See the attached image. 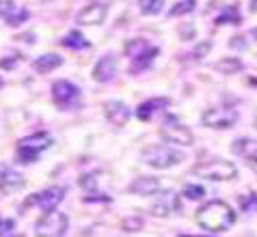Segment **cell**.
Here are the masks:
<instances>
[{"label": "cell", "mask_w": 257, "mask_h": 237, "mask_svg": "<svg viewBox=\"0 0 257 237\" xmlns=\"http://www.w3.org/2000/svg\"><path fill=\"white\" fill-rule=\"evenodd\" d=\"M233 222H235V213L223 200H210L197 211V224L212 233L227 231V228L233 226Z\"/></svg>", "instance_id": "cell-1"}, {"label": "cell", "mask_w": 257, "mask_h": 237, "mask_svg": "<svg viewBox=\"0 0 257 237\" xmlns=\"http://www.w3.org/2000/svg\"><path fill=\"white\" fill-rule=\"evenodd\" d=\"M52 136H50L48 132H37V134H31L26 136V138H22L18 142L16 147V157L20 164H33L37 162L41 153L44 151H48L50 147H52Z\"/></svg>", "instance_id": "cell-2"}, {"label": "cell", "mask_w": 257, "mask_h": 237, "mask_svg": "<svg viewBox=\"0 0 257 237\" xmlns=\"http://www.w3.org/2000/svg\"><path fill=\"white\" fill-rule=\"evenodd\" d=\"M141 160L156 170H164V168H171L175 164L184 162V153L169 145H152V147L143 149Z\"/></svg>", "instance_id": "cell-3"}, {"label": "cell", "mask_w": 257, "mask_h": 237, "mask_svg": "<svg viewBox=\"0 0 257 237\" xmlns=\"http://www.w3.org/2000/svg\"><path fill=\"white\" fill-rule=\"evenodd\" d=\"M192 175L201 179H210V181H231V179L238 177V168L229 160L214 157V160H205L201 164H197L192 168Z\"/></svg>", "instance_id": "cell-4"}, {"label": "cell", "mask_w": 257, "mask_h": 237, "mask_svg": "<svg viewBox=\"0 0 257 237\" xmlns=\"http://www.w3.org/2000/svg\"><path fill=\"white\" fill-rule=\"evenodd\" d=\"M69 220L63 211H46L35 224V235L37 237H65Z\"/></svg>", "instance_id": "cell-5"}, {"label": "cell", "mask_w": 257, "mask_h": 237, "mask_svg": "<svg viewBox=\"0 0 257 237\" xmlns=\"http://www.w3.org/2000/svg\"><path fill=\"white\" fill-rule=\"evenodd\" d=\"M160 136L167 142H173V145H180V147H190L192 145V132L182 123L177 117L169 114L167 119L162 121V127H160Z\"/></svg>", "instance_id": "cell-6"}, {"label": "cell", "mask_w": 257, "mask_h": 237, "mask_svg": "<svg viewBox=\"0 0 257 237\" xmlns=\"http://www.w3.org/2000/svg\"><path fill=\"white\" fill-rule=\"evenodd\" d=\"M238 121V112L233 108H210L201 114V123L212 129H229Z\"/></svg>", "instance_id": "cell-7"}, {"label": "cell", "mask_w": 257, "mask_h": 237, "mask_svg": "<svg viewBox=\"0 0 257 237\" xmlns=\"http://www.w3.org/2000/svg\"><path fill=\"white\" fill-rule=\"evenodd\" d=\"M52 99L59 108L67 110V108H71L80 99V89L69 80H56L52 84Z\"/></svg>", "instance_id": "cell-8"}, {"label": "cell", "mask_w": 257, "mask_h": 237, "mask_svg": "<svg viewBox=\"0 0 257 237\" xmlns=\"http://www.w3.org/2000/svg\"><path fill=\"white\" fill-rule=\"evenodd\" d=\"M63 198H65V188L52 185V188H46L39 194H35L33 198H28V205H37L41 211H52V209H56V205H59Z\"/></svg>", "instance_id": "cell-9"}, {"label": "cell", "mask_w": 257, "mask_h": 237, "mask_svg": "<svg viewBox=\"0 0 257 237\" xmlns=\"http://www.w3.org/2000/svg\"><path fill=\"white\" fill-rule=\"evenodd\" d=\"M106 16H108V7L102 5V3H95V5H89L76 16V22L80 26H99L104 24Z\"/></svg>", "instance_id": "cell-10"}, {"label": "cell", "mask_w": 257, "mask_h": 237, "mask_svg": "<svg viewBox=\"0 0 257 237\" xmlns=\"http://www.w3.org/2000/svg\"><path fill=\"white\" fill-rule=\"evenodd\" d=\"M104 114H106V119L110 121L112 125H125L127 121H130V108H127L123 102H119V99H110V102H106L104 106Z\"/></svg>", "instance_id": "cell-11"}, {"label": "cell", "mask_w": 257, "mask_h": 237, "mask_svg": "<svg viewBox=\"0 0 257 237\" xmlns=\"http://www.w3.org/2000/svg\"><path fill=\"white\" fill-rule=\"evenodd\" d=\"M115 74H117V59L112 54H106L104 59H99L95 63V67H93V80L102 82V84L110 82L112 78H115Z\"/></svg>", "instance_id": "cell-12"}, {"label": "cell", "mask_w": 257, "mask_h": 237, "mask_svg": "<svg viewBox=\"0 0 257 237\" xmlns=\"http://www.w3.org/2000/svg\"><path fill=\"white\" fill-rule=\"evenodd\" d=\"M3 20L7 26H20L28 20V11L13 0H3Z\"/></svg>", "instance_id": "cell-13"}, {"label": "cell", "mask_w": 257, "mask_h": 237, "mask_svg": "<svg viewBox=\"0 0 257 237\" xmlns=\"http://www.w3.org/2000/svg\"><path fill=\"white\" fill-rule=\"evenodd\" d=\"M160 192V181L156 177H137L130 183V194H139V196H154Z\"/></svg>", "instance_id": "cell-14"}, {"label": "cell", "mask_w": 257, "mask_h": 237, "mask_svg": "<svg viewBox=\"0 0 257 237\" xmlns=\"http://www.w3.org/2000/svg\"><path fill=\"white\" fill-rule=\"evenodd\" d=\"M177 209V196L173 192H158L156 196V203L152 205V213L160 215V218H167V215Z\"/></svg>", "instance_id": "cell-15"}, {"label": "cell", "mask_w": 257, "mask_h": 237, "mask_svg": "<svg viewBox=\"0 0 257 237\" xmlns=\"http://www.w3.org/2000/svg\"><path fill=\"white\" fill-rule=\"evenodd\" d=\"M233 153L242 155L244 160L257 168V142L253 138H238L233 140Z\"/></svg>", "instance_id": "cell-16"}, {"label": "cell", "mask_w": 257, "mask_h": 237, "mask_svg": "<svg viewBox=\"0 0 257 237\" xmlns=\"http://www.w3.org/2000/svg\"><path fill=\"white\" fill-rule=\"evenodd\" d=\"M164 108H169V99H167V97H154V99H147V102H143V104L137 108V117H139L141 121H149L156 112L164 110Z\"/></svg>", "instance_id": "cell-17"}, {"label": "cell", "mask_w": 257, "mask_h": 237, "mask_svg": "<svg viewBox=\"0 0 257 237\" xmlns=\"http://www.w3.org/2000/svg\"><path fill=\"white\" fill-rule=\"evenodd\" d=\"M0 183H3V192L9 194L13 190L22 188V185H24V177L20 175V172H16L13 168H9V166H3V170H0Z\"/></svg>", "instance_id": "cell-18"}, {"label": "cell", "mask_w": 257, "mask_h": 237, "mask_svg": "<svg viewBox=\"0 0 257 237\" xmlns=\"http://www.w3.org/2000/svg\"><path fill=\"white\" fill-rule=\"evenodd\" d=\"M63 65V59L59 54H54V52H46V54H41L37 56V61L33 63V67L39 71V74H48V71H52L56 67H61Z\"/></svg>", "instance_id": "cell-19"}, {"label": "cell", "mask_w": 257, "mask_h": 237, "mask_svg": "<svg viewBox=\"0 0 257 237\" xmlns=\"http://www.w3.org/2000/svg\"><path fill=\"white\" fill-rule=\"evenodd\" d=\"M156 56H158V48H147L145 52L137 56V59H132V67H130V71H132L134 76H137L139 71L147 69L149 65L154 63V59H156Z\"/></svg>", "instance_id": "cell-20"}, {"label": "cell", "mask_w": 257, "mask_h": 237, "mask_svg": "<svg viewBox=\"0 0 257 237\" xmlns=\"http://www.w3.org/2000/svg\"><path fill=\"white\" fill-rule=\"evenodd\" d=\"M63 46L69 48V50H84V48H89V41L84 39V35H82V33L71 31L67 37L63 39Z\"/></svg>", "instance_id": "cell-21"}, {"label": "cell", "mask_w": 257, "mask_h": 237, "mask_svg": "<svg viewBox=\"0 0 257 237\" xmlns=\"http://www.w3.org/2000/svg\"><path fill=\"white\" fill-rule=\"evenodd\" d=\"M197 7V0H180L177 5H173L169 9V18H177V16H186V13H192Z\"/></svg>", "instance_id": "cell-22"}, {"label": "cell", "mask_w": 257, "mask_h": 237, "mask_svg": "<svg viewBox=\"0 0 257 237\" xmlns=\"http://www.w3.org/2000/svg\"><path fill=\"white\" fill-rule=\"evenodd\" d=\"M214 67H216V71H220V74L231 76V74H238L242 63L238 59H223V61H218L216 65H214Z\"/></svg>", "instance_id": "cell-23"}, {"label": "cell", "mask_w": 257, "mask_h": 237, "mask_svg": "<svg viewBox=\"0 0 257 237\" xmlns=\"http://www.w3.org/2000/svg\"><path fill=\"white\" fill-rule=\"evenodd\" d=\"M162 7H164V0H139V9L145 16H156V13L162 11Z\"/></svg>", "instance_id": "cell-24"}, {"label": "cell", "mask_w": 257, "mask_h": 237, "mask_svg": "<svg viewBox=\"0 0 257 237\" xmlns=\"http://www.w3.org/2000/svg\"><path fill=\"white\" fill-rule=\"evenodd\" d=\"M147 50V43L143 41V39H132L130 43H127V48H125V54L130 56V59H137L139 54H143Z\"/></svg>", "instance_id": "cell-25"}, {"label": "cell", "mask_w": 257, "mask_h": 237, "mask_svg": "<svg viewBox=\"0 0 257 237\" xmlns=\"http://www.w3.org/2000/svg\"><path fill=\"white\" fill-rule=\"evenodd\" d=\"M238 22H240V16L235 7H227L223 16L216 18V24H238Z\"/></svg>", "instance_id": "cell-26"}, {"label": "cell", "mask_w": 257, "mask_h": 237, "mask_svg": "<svg viewBox=\"0 0 257 237\" xmlns=\"http://www.w3.org/2000/svg\"><path fill=\"white\" fill-rule=\"evenodd\" d=\"M240 207H242V211H246V213L257 211V194L255 192L244 194V196L240 198Z\"/></svg>", "instance_id": "cell-27"}, {"label": "cell", "mask_w": 257, "mask_h": 237, "mask_svg": "<svg viewBox=\"0 0 257 237\" xmlns=\"http://www.w3.org/2000/svg\"><path fill=\"white\" fill-rule=\"evenodd\" d=\"M143 218L141 215H130V218H123V222H121V226H123V231H130V233H134V231H141L143 228Z\"/></svg>", "instance_id": "cell-28"}, {"label": "cell", "mask_w": 257, "mask_h": 237, "mask_svg": "<svg viewBox=\"0 0 257 237\" xmlns=\"http://www.w3.org/2000/svg\"><path fill=\"white\" fill-rule=\"evenodd\" d=\"M80 185L87 190V196H91V194H97V175H84L80 179Z\"/></svg>", "instance_id": "cell-29"}, {"label": "cell", "mask_w": 257, "mask_h": 237, "mask_svg": "<svg viewBox=\"0 0 257 237\" xmlns=\"http://www.w3.org/2000/svg\"><path fill=\"white\" fill-rule=\"evenodd\" d=\"M184 196L190 198V200H199V198L205 196V190L201 185H186V188H184Z\"/></svg>", "instance_id": "cell-30"}, {"label": "cell", "mask_w": 257, "mask_h": 237, "mask_svg": "<svg viewBox=\"0 0 257 237\" xmlns=\"http://www.w3.org/2000/svg\"><path fill=\"white\" fill-rule=\"evenodd\" d=\"M16 228V220L11 218H5L3 220V228H0V233H3V237H11V231Z\"/></svg>", "instance_id": "cell-31"}, {"label": "cell", "mask_w": 257, "mask_h": 237, "mask_svg": "<svg viewBox=\"0 0 257 237\" xmlns=\"http://www.w3.org/2000/svg\"><path fill=\"white\" fill-rule=\"evenodd\" d=\"M251 11L257 13V0H253V3H251Z\"/></svg>", "instance_id": "cell-32"}, {"label": "cell", "mask_w": 257, "mask_h": 237, "mask_svg": "<svg viewBox=\"0 0 257 237\" xmlns=\"http://www.w3.org/2000/svg\"><path fill=\"white\" fill-rule=\"evenodd\" d=\"M251 35H253V37H255V41H257V26H255L253 31H251Z\"/></svg>", "instance_id": "cell-33"}, {"label": "cell", "mask_w": 257, "mask_h": 237, "mask_svg": "<svg viewBox=\"0 0 257 237\" xmlns=\"http://www.w3.org/2000/svg\"><path fill=\"white\" fill-rule=\"evenodd\" d=\"M11 237H24V235H11Z\"/></svg>", "instance_id": "cell-34"}]
</instances>
